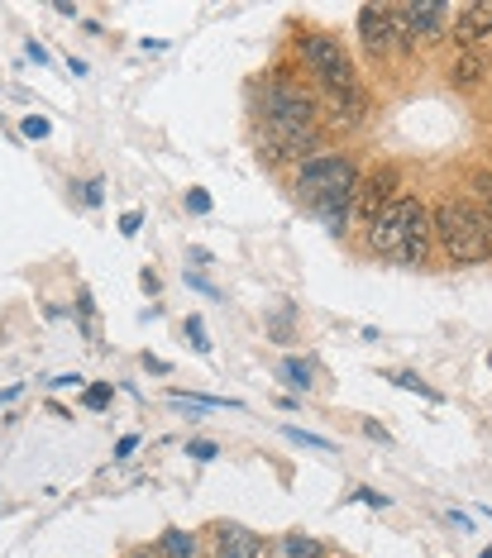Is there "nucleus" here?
<instances>
[{"label":"nucleus","mask_w":492,"mask_h":558,"mask_svg":"<svg viewBox=\"0 0 492 558\" xmlns=\"http://www.w3.org/2000/svg\"><path fill=\"white\" fill-rule=\"evenodd\" d=\"M216 558H263V539L249 525H220V554Z\"/></svg>","instance_id":"obj_11"},{"label":"nucleus","mask_w":492,"mask_h":558,"mask_svg":"<svg viewBox=\"0 0 492 558\" xmlns=\"http://www.w3.org/2000/svg\"><path fill=\"white\" fill-rule=\"evenodd\" d=\"M283 377H287L292 387H301V391L315 383V377H311V363H301V359H287V363H283Z\"/></svg>","instance_id":"obj_16"},{"label":"nucleus","mask_w":492,"mask_h":558,"mask_svg":"<svg viewBox=\"0 0 492 558\" xmlns=\"http://www.w3.org/2000/svg\"><path fill=\"white\" fill-rule=\"evenodd\" d=\"M321 110H315V96L301 92L297 82L287 77H268V86L259 92V154L268 162H311L315 148H321V130H315Z\"/></svg>","instance_id":"obj_1"},{"label":"nucleus","mask_w":492,"mask_h":558,"mask_svg":"<svg viewBox=\"0 0 492 558\" xmlns=\"http://www.w3.org/2000/svg\"><path fill=\"white\" fill-rule=\"evenodd\" d=\"M478 558H492V549H483V554H478Z\"/></svg>","instance_id":"obj_27"},{"label":"nucleus","mask_w":492,"mask_h":558,"mask_svg":"<svg viewBox=\"0 0 492 558\" xmlns=\"http://www.w3.org/2000/svg\"><path fill=\"white\" fill-rule=\"evenodd\" d=\"M421 215V201H411V196H397V201H387L383 210L369 220V248L377 253V258H401V244H407V230H411V220Z\"/></svg>","instance_id":"obj_5"},{"label":"nucleus","mask_w":492,"mask_h":558,"mask_svg":"<svg viewBox=\"0 0 492 558\" xmlns=\"http://www.w3.org/2000/svg\"><path fill=\"white\" fill-rule=\"evenodd\" d=\"M134 444H139L134 435H124V439L116 444V459H130V453H134Z\"/></svg>","instance_id":"obj_25"},{"label":"nucleus","mask_w":492,"mask_h":558,"mask_svg":"<svg viewBox=\"0 0 492 558\" xmlns=\"http://www.w3.org/2000/svg\"><path fill=\"white\" fill-rule=\"evenodd\" d=\"M473 196H478V210H483V220L492 225V172H478L473 177Z\"/></svg>","instance_id":"obj_15"},{"label":"nucleus","mask_w":492,"mask_h":558,"mask_svg":"<svg viewBox=\"0 0 492 558\" xmlns=\"http://www.w3.org/2000/svg\"><path fill=\"white\" fill-rule=\"evenodd\" d=\"M387 383H397V387H407V391H416V397H425V401H431V405H440V401H445V397H440V391H435V387H425V383H421V377H416V373H387Z\"/></svg>","instance_id":"obj_14"},{"label":"nucleus","mask_w":492,"mask_h":558,"mask_svg":"<svg viewBox=\"0 0 492 558\" xmlns=\"http://www.w3.org/2000/svg\"><path fill=\"white\" fill-rule=\"evenodd\" d=\"M454 39L464 48H478L492 39V0H469V5L454 10Z\"/></svg>","instance_id":"obj_8"},{"label":"nucleus","mask_w":492,"mask_h":558,"mask_svg":"<svg viewBox=\"0 0 492 558\" xmlns=\"http://www.w3.org/2000/svg\"><path fill=\"white\" fill-rule=\"evenodd\" d=\"M139 225H144V215L130 210V215H124V220H120V234H139Z\"/></svg>","instance_id":"obj_24"},{"label":"nucleus","mask_w":492,"mask_h":558,"mask_svg":"<svg viewBox=\"0 0 492 558\" xmlns=\"http://www.w3.org/2000/svg\"><path fill=\"white\" fill-rule=\"evenodd\" d=\"M287 439L307 444V449H331V439H325V435H311V429H297V425H287Z\"/></svg>","instance_id":"obj_18"},{"label":"nucleus","mask_w":492,"mask_h":558,"mask_svg":"<svg viewBox=\"0 0 492 558\" xmlns=\"http://www.w3.org/2000/svg\"><path fill=\"white\" fill-rule=\"evenodd\" d=\"M407 20H411V34H421V39H445L449 24H454V5H440V0H416L407 5Z\"/></svg>","instance_id":"obj_9"},{"label":"nucleus","mask_w":492,"mask_h":558,"mask_svg":"<svg viewBox=\"0 0 492 558\" xmlns=\"http://www.w3.org/2000/svg\"><path fill=\"white\" fill-rule=\"evenodd\" d=\"M86 206H100V182H86V192H82Z\"/></svg>","instance_id":"obj_26"},{"label":"nucleus","mask_w":492,"mask_h":558,"mask_svg":"<svg viewBox=\"0 0 492 558\" xmlns=\"http://www.w3.org/2000/svg\"><path fill=\"white\" fill-rule=\"evenodd\" d=\"M187 210H192V215H206V210H211V196H206V192H187Z\"/></svg>","instance_id":"obj_23"},{"label":"nucleus","mask_w":492,"mask_h":558,"mask_svg":"<svg viewBox=\"0 0 492 558\" xmlns=\"http://www.w3.org/2000/svg\"><path fill=\"white\" fill-rule=\"evenodd\" d=\"M263 558H325V554H321V544H315L311 535L287 530V535H277L268 549H263Z\"/></svg>","instance_id":"obj_12"},{"label":"nucleus","mask_w":492,"mask_h":558,"mask_svg":"<svg viewBox=\"0 0 492 558\" xmlns=\"http://www.w3.org/2000/svg\"><path fill=\"white\" fill-rule=\"evenodd\" d=\"M20 130H24V134H29V138H48V134H53V124H48L44 116H29V120H24V124H20Z\"/></svg>","instance_id":"obj_21"},{"label":"nucleus","mask_w":492,"mask_h":558,"mask_svg":"<svg viewBox=\"0 0 492 558\" xmlns=\"http://www.w3.org/2000/svg\"><path fill=\"white\" fill-rule=\"evenodd\" d=\"M359 192V172L349 158L339 154H315L311 162L297 168V196L311 215H321L325 230L331 234H345V215H349V201Z\"/></svg>","instance_id":"obj_2"},{"label":"nucleus","mask_w":492,"mask_h":558,"mask_svg":"<svg viewBox=\"0 0 492 558\" xmlns=\"http://www.w3.org/2000/svg\"><path fill=\"white\" fill-rule=\"evenodd\" d=\"M187 453H192V459H201V463H211V459H216V444L196 439V444H187Z\"/></svg>","instance_id":"obj_22"},{"label":"nucleus","mask_w":492,"mask_h":558,"mask_svg":"<svg viewBox=\"0 0 492 558\" xmlns=\"http://www.w3.org/2000/svg\"><path fill=\"white\" fill-rule=\"evenodd\" d=\"M431 248H435L431 210L421 206V215H416V220H411V230H407V244H401V258H397V263H407V268H425V258H431Z\"/></svg>","instance_id":"obj_10"},{"label":"nucleus","mask_w":492,"mask_h":558,"mask_svg":"<svg viewBox=\"0 0 492 558\" xmlns=\"http://www.w3.org/2000/svg\"><path fill=\"white\" fill-rule=\"evenodd\" d=\"M163 549L178 554V558H192V535H178V530H172V535H163Z\"/></svg>","instance_id":"obj_19"},{"label":"nucleus","mask_w":492,"mask_h":558,"mask_svg":"<svg viewBox=\"0 0 492 558\" xmlns=\"http://www.w3.org/2000/svg\"><path fill=\"white\" fill-rule=\"evenodd\" d=\"M431 230H435V248L445 253V263H454V268H473V263L492 258V225L469 201L445 196L431 210Z\"/></svg>","instance_id":"obj_3"},{"label":"nucleus","mask_w":492,"mask_h":558,"mask_svg":"<svg viewBox=\"0 0 492 558\" xmlns=\"http://www.w3.org/2000/svg\"><path fill=\"white\" fill-rule=\"evenodd\" d=\"M449 82L459 86V92H469V86L483 82V58H478V48H464V53L449 62Z\"/></svg>","instance_id":"obj_13"},{"label":"nucleus","mask_w":492,"mask_h":558,"mask_svg":"<svg viewBox=\"0 0 492 558\" xmlns=\"http://www.w3.org/2000/svg\"><path fill=\"white\" fill-rule=\"evenodd\" d=\"M387 201H397V172H393V168H377V172H369V177L359 182V192H355V215H359L363 225H369L373 215L387 206Z\"/></svg>","instance_id":"obj_7"},{"label":"nucleus","mask_w":492,"mask_h":558,"mask_svg":"<svg viewBox=\"0 0 492 558\" xmlns=\"http://www.w3.org/2000/svg\"><path fill=\"white\" fill-rule=\"evenodd\" d=\"M187 335H192V349H196V353H211V339H206V325H201V320H196V315H192V320H187Z\"/></svg>","instance_id":"obj_20"},{"label":"nucleus","mask_w":492,"mask_h":558,"mask_svg":"<svg viewBox=\"0 0 492 558\" xmlns=\"http://www.w3.org/2000/svg\"><path fill=\"white\" fill-rule=\"evenodd\" d=\"M297 53H301V68L321 82V92H363L355 62H349V53L339 48V39H331V34H301Z\"/></svg>","instance_id":"obj_4"},{"label":"nucleus","mask_w":492,"mask_h":558,"mask_svg":"<svg viewBox=\"0 0 492 558\" xmlns=\"http://www.w3.org/2000/svg\"><path fill=\"white\" fill-rule=\"evenodd\" d=\"M359 39L373 58H387L397 53V39H393V5H359Z\"/></svg>","instance_id":"obj_6"},{"label":"nucleus","mask_w":492,"mask_h":558,"mask_svg":"<svg viewBox=\"0 0 492 558\" xmlns=\"http://www.w3.org/2000/svg\"><path fill=\"white\" fill-rule=\"evenodd\" d=\"M110 397H116V391H110L106 383H96V387H86V391H82V405H86V411H106Z\"/></svg>","instance_id":"obj_17"}]
</instances>
